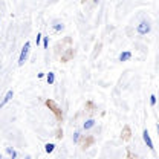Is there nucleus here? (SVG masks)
Segmentation results:
<instances>
[{"label": "nucleus", "instance_id": "f257e3e1", "mask_svg": "<svg viewBox=\"0 0 159 159\" xmlns=\"http://www.w3.org/2000/svg\"><path fill=\"white\" fill-rule=\"evenodd\" d=\"M150 31H152V25L147 20H142L136 26V32H138L139 35H147V34H150Z\"/></svg>", "mask_w": 159, "mask_h": 159}, {"label": "nucleus", "instance_id": "f03ea898", "mask_svg": "<svg viewBox=\"0 0 159 159\" xmlns=\"http://www.w3.org/2000/svg\"><path fill=\"white\" fill-rule=\"evenodd\" d=\"M29 51H31V43H29V41H26V43H25V46L21 48V52H20L19 66H23V64H25V61H26L28 57H29Z\"/></svg>", "mask_w": 159, "mask_h": 159}, {"label": "nucleus", "instance_id": "7ed1b4c3", "mask_svg": "<svg viewBox=\"0 0 159 159\" xmlns=\"http://www.w3.org/2000/svg\"><path fill=\"white\" fill-rule=\"evenodd\" d=\"M142 139H144V142H145V145L150 148V150H153V141L150 138V135H148V132H147V129L142 132Z\"/></svg>", "mask_w": 159, "mask_h": 159}, {"label": "nucleus", "instance_id": "20e7f679", "mask_svg": "<svg viewBox=\"0 0 159 159\" xmlns=\"http://www.w3.org/2000/svg\"><path fill=\"white\" fill-rule=\"evenodd\" d=\"M12 97H14V92H12V90H8V92H6V95L3 97V99L0 101V109H2V107H5V106L12 99Z\"/></svg>", "mask_w": 159, "mask_h": 159}, {"label": "nucleus", "instance_id": "39448f33", "mask_svg": "<svg viewBox=\"0 0 159 159\" xmlns=\"http://www.w3.org/2000/svg\"><path fill=\"white\" fill-rule=\"evenodd\" d=\"M93 127H95V119L93 118H89L83 122V130H92Z\"/></svg>", "mask_w": 159, "mask_h": 159}, {"label": "nucleus", "instance_id": "423d86ee", "mask_svg": "<svg viewBox=\"0 0 159 159\" xmlns=\"http://www.w3.org/2000/svg\"><path fill=\"white\" fill-rule=\"evenodd\" d=\"M130 58H132V52H130V51H124V52H121L119 57H118L119 61H129Z\"/></svg>", "mask_w": 159, "mask_h": 159}, {"label": "nucleus", "instance_id": "0eeeda50", "mask_svg": "<svg viewBox=\"0 0 159 159\" xmlns=\"http://www.w3.org/2000/svg\"><path fill=\"white\" fill-rule=\"evenodd\" d=\"M52 29H54L55 32H61V31L64 29V25H63V21H58V20H55V21L52 23Z\"/></svg>", "mask_w": 159, "mask_h": 159}, {"label": "nucleus", "instance_id": "6e6552de", "mask_svg": "<svg viewBox=\"0 0 159 159\" xmlns=\"http://www.w3.org/2000/svg\"><path fill=\"white\" fill-rule=\"evenodd\" d=\"M44 77H46L48 84H54V83H55V74H54V72H49V74H46Z\"/></svg>", "mask_w": 159, "mask_h": 159}, {"label": "nucleus", "instance_id": "1a4fd4ad", "mask_svg": "<svg viewBox=\"0 0 159 159\" xmlns=\"http://www.w3.org/2000/svg\"><path fill=\"white\" fill-rule=\"evenodd\" d=\"M54 150H55V144H52V142L44 144V152H46V153H52Z\"/></svg>", "mask_w": 159, "mask_h": 159}, {"label": "nucleus", "instance_id": "9d476101", "mask_svg": "<svg viewBox=\"0 0 159 159\" xmlns=\"http://www.w3.org/2000/svg\"><path fill=\"white\" fill-rule=\"evenodd\" d=\"M80 138H81V132H80V130H75V132H74V136H72L74 142H75V144L80 142Z\"/></svg>", "mask_w": 159, "mask_h": 159}, {"label": "nucleus", "instance_id": "9b49d317", "mask_svg": "<svg viewBox=\"0 0 159 159\" xmlns=\"http://www.w3.org/2000/svg\"><path fill=\"white\" fill-rule=\"evenodd\" d=\"M6 152H8V155H9V156H11L12 159L17 158V152H16V150H12L11 147H8V148H6Z\"/></svg>", "mask_w": 159, "mask_h": 159}, {"label": "nucleus", "instance_id": "f8f14e48", "mask_svg": "<svg viewBox=\"0 0 159 159\" xmlns=\"http://www.w3.org/2000/svg\"><path fill=\"white\" fill-rule=\"evenodd\" d=\"M41 40H43V48L48 49V46H49V39H48V37H41Z\"/></svg>", "mask_w": 159, "mask_h": 159}, {"label": "nucleus", "instance_id": "ddd939ff", "mask_svg": "<svg viewBox=\"0 0 159 159\" xmlns=\"http://www.w3.org/2000/svg\"><path fill=\"white\" fill-rule=\"evenodd\" d=\"M41 37H43V35H41V34H37V37H35V44H37V46H39L40 43H41Z\"/></svg>", "mask_w": 159, "mask_h": 159}, {"label": "nucleus", "instance_id": "4468645a", "mask_svg": "<svg viewBox=\"0 0 159 159\" xmlns=\"http://www.w3.org/2000/svg\"><path fill=\"white\" fill-rule=\"evenodd\" d=\"M150 104H152V106L156 104V95H152V97H150Z\"/></svg>", "mask_w": 159, "mask_h": 159}]
</instances>
